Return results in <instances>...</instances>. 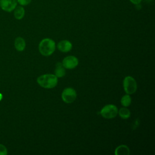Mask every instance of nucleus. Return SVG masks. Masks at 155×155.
Masks as SVG:
<instances>
[{
	"mask_svg": "<svg viewBox=\"0 0 155 155\" xmlns=\"http://www.w3.org/2000/svg\"><path fill=\"white\" fill-rule=\"evenodd\" d=\"M38 84L44 88H53L58 84V78L53 74H46L37 78Z\"/></svg>",
	"mask_w": 155,
	"mask_h": 155,
	"instance_id": "f257e3e1",
	"label": "nucleus"
},
{
	"mask_svg": "<svg viewBox=\"0 0 155 155\" xmlns=\"http://www.w3.org/2000/svg\"><path fill=\"white\" fill-rule=\"evenodd\" d=\"M56 48L55 42L50 38L42 39L39 44V51L41 54L45 56H48L53 53Z\"/></svg>",
	"mask_w": 155,
	"mask_h": 155,
	"instance_id": "f03ea898",
	"label": "nucleus"
},
{
	"mask_svg": "<svg viewBox=\"0 0 155 155\" xmlns=\"http://www.w3.org/2000/svg\"><path fill=\"white\" fill-rule=\"evenodd\" d=\"M123 86L125 92L128 94L134 93L137 90L136 80L131 76H126L123 81Z\"/></svg>",
	"mask_w": 155,
	"mask_h": 155,
	"instance_id": "7ed1b4c3",
	"label": "nucleus"
},
{
	"mask_svg": "<svg viewBox=\"0 0 155 155\" xmlns=\"http://www.w3.org/2000/svg\"><path fill=\"white\" fill-rule=\"evenodd\" d=\"M117 108L113 104L107 105L101 110L102 116L105 119H112L115 117L117 114Z\"/></svg>",
	"mask_w": 155,
	"mask_h": 155,
	"instance_id": "20e7f679",
	"label": "nucleus"
},
{
	"mask_svg": "<svg viewBox=\"0 0 155 155\" xmlns=\"http://www.w3.org/2000/svg\"><path fill=\"white\" fill-rule=\"evenodd\" d=\"M77 94L74 89L73 88H65L61 94L62 101L67 104H70L74 102L76 98Z\"/></svg>",
	"mask_w": 155,
	"mask_h": 155,
	"instance_id": "39448f33",
	"label": "nucleus"
},
{
	"mask_svg": "<svg viewBox=\"0 0 155 155\" xmlns=\"http://www.w3.org/2000/svg\"><path fill=\"white\" fill-rule=\"evenodd\" d=\"M78 63L79 61L78 58L74 56H68L65 57L62 62V65L67 69L74 68L78 66Z\"/></svg>",
	"mask_w": 155,
	"mask_h": 155,
	"instance_id": "423d86ee",
	"label": "nucleus"
},
{
	"mask_svg": "<svg viewBox=\"0 0 155 155\" xmlns=\"http://www.w3.org/2000/svg\"><path fill=\"white\" fill-rule=\"evenodd\" d=\"M17 4V0H0V8L6 12H12Z\"/></svg>",
	"mask_w": 155,
	"mask_h": 155,
	"instance_id": "0eeeda50",
	"label": "nucleus"
},
{
	"mask_svg": "<svg viewBox=\"0 0 155 155\" xmlns=\"http://www.w3.org/2000/svg\"><path fill=\"white\" fill-rule=\"evenodd\" d=\"M57 48L59 51L65 53L70 51L71 50L72 44L68 40H62L58 44Z\"/></svg>",
	"mask_w": 155,
	"mask_h": 155,
	"instance_id": "6e6552de",
	"label": "nucleus"
},
{
	"mask_svg": "<svg viewBox=\"0 0 155 155\" xmlns=\"http://www.w3.org/2000/svg\"><path fill=\"white\" fill-rule=\"evenodd\" d=\"M15 47L18 51H23L25 48V41L22 37H17L15 40Z\"/></svg>",
	"mask_w": 155,
	"mask_h": 155,
	"instance_id": "1a4fd4ad",
	"label": "nucleus"
},
{
	"mask_svg": "<svg viewBox=\"0 0 155 155\" xmlns=\"http://www.w3.org/2000/svg\"><path fill=\"white\" fill-rule=\"evenodd\" d=\"M65 74V68L62 65V63L57 62L54 70V75L58 78H62Z\"/></svg>",
	"mask_w": 155,
	"mask_h": 155,
	"instance_id": "9d476101",
	"label": "nucleus"
},
{
	"mask_svg": "<svg viewBox=\"0 0 155 155\" xmlns=\"http://www.w3.org/2000/svg\"><path fill=\"white\" fill-rule=\"evenodd\" d=\"M13 11H14V16L16 19L20 20L24 18L25 15V10L22 5L16 6L15 8L13 10Z\"/></svg>",
	"mask_w": 155,
	"mask_h": 155,
	"instance_id": "9b49d317",
	"label": "nucleus"
},
{
	"mask_svg": "<svg viewBox=\"0 0 155 155\" xmlns=\"http://www.w3.org/2000/svg\"><path fill=\"white\" fill-rule=\"evenodd\" d=\"M130 153V149L127 146L121 145L116 148L114 154L116 155H128Z\"/></svg>",
	"mask_w": 155,
	"mask_h": 155,
	"instance_id": "f8f14e48",
	"label": "nucleus"
},
{
	"mask_svg": "<svg viewBox=\"0 0 155 155\" xmlns=\"http://www.w3.org/2000/svg\"><path fill=\"white\" fill-rule=\"evenodd\" d=\"M117 113L119 114V116L124 119L129 118L130 116V114H131L130 110L128 108H127L126 107L120 108L119 109V110H118Z\"/></svg>",
	"mask_w": 155,
	"mask_h": 155,
	"instance_id": "ddd939ff",
	"label": "nucleus"
},
{
	"mask_svg": "<svg viewBox=\"0 0 155 155\" xmlns=\"http://www.w3.org/2000/svg\"><path fill=\"white\" fill-rule=\"evenodd\" d=\"M131 102V99L129 94H125L122 96L120 100V103L124 107H128Z\"/></svg>",
	"mask_w": 155,
	"mask_h": 155,
	"instance_id": "4468645a",
	"label": "nucleus"
},
{
	"mask_svg": "<svg viewBox=\"0 0 155 155\" xmlns=\"http://www.w3.org/2000/svg\"><path fill=\"white\" fill-rule=\"evenodd\" d=\"M8 153L7 147L3 145L0 143V155H7Z\"/></svg>",
	"mask_w": 155,
	"mask_h": 155,
	"instance_id": "2eb2a0df",
	"label": "nucleus"
},
{
	"mask_svg": "<svg viewBox=\"0 0 155 155\" xmlns=\"http://www.w3.org/2000/svg\"><path fill=\"white\" fill-rule=\"evenodd\" d=\"M31 0H17L18 3H19L22 6L27 5L31 2Z\"/></svg>",
	"mask_w": 155,
	"mask_h": 155,
	"instance_id": "dca6fc26",
	"label": "nucleus"
},
{
	"mask_svg": "<svg viewBox=\"0 0 155 155\" xmlns=\"http://www.w3.org/2000/svg\"><path fill=\"white\" fill-rule=\"evenodd\" d=\"M130 1L131 3H133V4H135V5H136V4H140V2L142 1V0H130Z\"/></svg>",
	"mask_w": 155,
	"mask_h": 155,
	"instance_id": "f3484780",
	"label": "nucleus"
},
{
	"mask_svg": "<svg viewBox=\"0 0 155 155\" xmlns=\"http://www.w3.org/2000/svg\"><path fill=\"white\" fill-rule=\"evenodd\" d=\"M2 98H3V95H2V93H0V101L2 99Z\"/></svg>",
	"mask_w": 155,
	"mask_h": 155,
	"instance_id": "a211bd4d",
	"label": "nucleus"
}]
</instances>
